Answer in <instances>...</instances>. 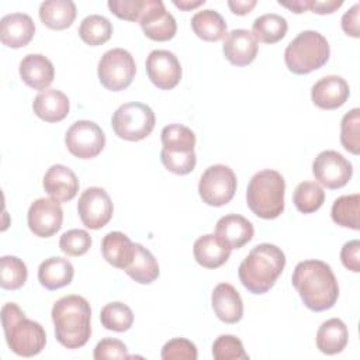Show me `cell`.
<instances>
[{
    "instance_id": "obj_1",
    "label": "cell",
    "mask_w": 360,
    "mask_h": 360,
    "mask_svg": "<svg viewBox=\"0 0 360 360\" xmlns=\"http://www.w3.org/2000/svg\"><path fill=\"white\" fill-rule=\"evenodd\" d=\"M291 283L304 305L311 311L330 309L338 301V280L330 266L322 260L300 262L292 271Z\"/></svg>"
},
{
    "instance_id": "obj_2",
    "label": "cell",
    "mask_w": 360,
    "mask_h": 360,
    "mask_svg": "<svg viewBox=\"0 0 360 360\" xmlns=\"http://www.w3.org/2000/svg\"><path fill=\"white\" fill-rule=\"evenodd\" d=\"M52 322L56 340L68 349H79L91 335V309L86 298L70 294L59 298L52 307Z\"/></svg>"
},
{
    "instance_id": "obj_3",
    "label": "cell",
    "mask_w": 360,
    "mask_h": 360,
    "mask_svg": "<svg viewBox=\"0 0 360 360\" xmlns=\"http://www.w3.org/2000/svg\"><path fill=\"white\" fill-rule=\"evenodd\" d=\"M285 266L284 252L273 243L256 245L242 260L238 276L252 294L267 292L277 281Z\"/></svg>"
},
{
    "instance_id": "obj_4",
    "label": "cell",
    "mask_w": 360,
    "mask_h": 360,
    "mask_svg": "<svg viewBox=\"0 0 360 360\" xmlns=\"http://www.w3.org/2000/svg\"><path fill=\"white\" fill-rule=\"evenodd\" d=\"M1 325L6 342L13 353L22 357H32L42 352L46 343V333L41 323L28 319L15 302H7L1 308Z\"/></svg>"
},
{
    "instance_id": "obj_5",
    "label": "cell",
    "mask_w": 360,
    "mask_h": 360,
    "mask_svg": "<svg viewBox=\"0 0 360 360\" xmlns=\"http://www.w3.org/2000/svg\"><path fill=\"white\" fill-rule=\"evenodd\" d=\"M285 181L273 169H264L253 174L246 190L249 210L263 219H274L284 211Z\"/></svg>"
},
{
    "instance_id": "obj_6",
    "label": "cell",
    "mask_w": 360,
    "mask_h": 360,
    "mask_svg": "<svg viewBox=\"0 0 360 360\" xmlns=\"http://www.w3.org/2000/svg\"><path fill=\"white\" fill-rule=\"evenodd\" d=\"M163 166L174 174H188L194 170L197 156L194 152L195 134L186 125L170 124L160 132Z\"/></svg>"
},
{
    "instance_id": "obj_7",
    "label": "cell",
    "mask_w": 360,
    "mask_h": 360,
    "mask_svg": "<svg viewBox=\"0 0 360 360\" xmlns=\"http://www.w3.org/2000/svg\"><path fill=\"white\" fill-rule=\"evenodd\" d=\"M330 55L326 38L314 30L301 31L285 48L284 62L290 72L308 75L322 68Z\"/></svg>"
},
{
    "instance_id": "obj_8",
    "label": "cell",
    "mask_w": 360,
    "mask_h": 360,
    "mask_svg": "<svg viewBox=\"0 0 360 360\" xmlns=\"http://www.w3.org/2000/svg\"><path fill=\"white\" fill-rule=\"evenodd\" d=\"M153 110L138 101L121 104L111 117V127L121 139L136 142L150 135L155 128Z\"/></svg>"
},
{
    "instance_id": "obj_9",
    "label": "cell",
    "mask_w": 360,
    "mask_h": 360,
    "mask_svg": "<svg viewBox=\"0 0 360 360\" xmlns=\"http://www.w3.org/2000/svg\"><path fill=\"white\" fill-rule=\"evenodd\" d=\"M135 73V60L127 49L112 48L98 60V80L110 91H121L127 89L132 83Z\"/></svg>"
},
{
    "instance_id": "obj_10",
    "label": "cell",
    "mask_w": 360,
    "mask_h": 360,
    "mask_svg": "<svg viewBox=\"0 0 360 360\" xmlns=\"http://www.w3.org/2000/svg\"><path fill=\"white\" fill-rule=\"evenodd\" d=\"M236 191V174L229 166L212 165L204 170L198 183L201 200L211 207L228 204Z\"/></svg>"
},
{
    "instance_id": "obj_11",
    "label": "cell",
    "mask_w": 360,
    "mask_h": 360,
    "mask_svg": "<svg viewBox=\"0 0 360 360\" xmlns=\"http://www.w3.org/2000/svg\"><path fill=\"white\" fill-rule=\"evenodd\" d=\"M65 143L73 156L79 159H93L104 149L105 135L98 124L80 120L68 128Z\"/></svg>"
},
{
    "instance_id": "obj_12",
    "label": "cell",
    "mask_w": 360,
    "mask_h": 360,
    "mask_svg": "<svg viewBox=\"0 0 360 360\" xmlns=\"http://www.w3.org/2000/svg\"><path fill=\"white\" fill-rule=\"evenodd\" d=\"M77 212L84 226L90 229H100L110 222L114 205L104 188L89 187L79 197Z\"/></svg>"
},
{
    "instance_id": "obj_13",
    "label": "cell",
    "mask_w": 360,
    "mask_h": 360,
    "mask_svg": "<svg viewBox=\"0 0 360 360\" xmlns=\"http://www.w3.org/2000/svg\"><path fill=\"white\" fill-rule=\"evenodd\" d=\"M312 173L322 186L335 190L349 183L353 174V166L342 153L323 150L312 162Z\"/></svg>"
},
{
    "instance_id": "obj_14",
    "label": "cell",
    "mask_w": 360,
    "mask_h": 360,
    "mask_svg": "<svg viewBox=\"0 0 360 360\" xmlns=\"http://www.w3.org/2000/svg\"><path fill=\"white\" fill-rule=\"evenodd\" d=\"M27 222L35 236L49 238L60 229L63 210L55 198H38L28 208Z\"/></svg>"
},
{
    "instance_id": "obj_15",
    "label": "cell",
    "mask_w": 360,
    "mask_h": 360,
    "mask_svg": "<svg viewBox=\"0 0 360 360\" xmlns=\"http://www.w3.org/2000/svg\"><path fill=\"white\" fill-rule=\"evenodd\" d=\"M149 80L162 90L176 87L181 79V65L177 56L166 49L152 51L145 62Z\"/></svg>"
},
{
    "instance_id": "obj_16",
    "label": "cell",
    "mask_w": 360,
    "mask_h": 360,
    "mask_svg": "<svg viewBox=\"0 0 360 360\" xmlns=\"http://www.w3.org/2000/svg\"><path fill=\"white\" fill-rule=\"evenodd\" d=\"M139 25L148 38L160 42L172 39L177 31L176 20L166 10L162 0H145Z\"/></svg>"
},
{
    "instance_id": "obj_17",
    "label": "cell",
    "mask_w": 360,
    "mask_h": 360,
    "mask_svg": "<svg viewBox=\"0 0 360 360\" xmlns=\"http://www.w3.org/2000/svg\"><path fill=\"white\" fill-rule=\"evenodd\" d=\"M350 96L347 82L338 75H329L318 82L311 89L312 103L322 110H336L342 107Z\"/></svg>"
},
{
    "instance_id": "obj_18",
    "label": "cell",
    "mask_w": 360,
    "mask_h": 360,
    "mask_svg": "<svg viewBox=\"0 0 360 360\" xmlns=\"http://www.w3.org/2000/svg\"><path fill=\"white\" fill-rule=\"evenodd\" d=\"M257 41L248 30H232L224 38V56L235 66H246L252 63L257 55Z\"/></svg>"
},
{
    "instance_id": "obj_19",
    "label": "cell",
    "mask_w": 360,
    "mask_h": 360,
    "mask_svg": "<svg viewBox=\"0 0 360 360\" xmlns=\"http://www.w3.org/2000/svg\"><path fill=\"white\" fill-rule=\"evenodd\" d=\"M35 24L25 13H11L0 20V41L8 48H22L32 39Z\"/></svg>"
},
{
    "instance_id": "obj_20",
    "label": "cell",
    "mask_w": 360,
    "mask_h": 360,
    "mask_svg": "<svg viewBox=\"0 0 360 360\" xmlns=\"http://www.w3.org/2000/svg\"><path fill=\"white\" fill-rule=\"evenodd\" d=\"M44 190L60 202L70 201L79 191V180L72 169L65 165H53L44 174Z\"/></svg>"
},
{
    "instance_id": "obj_21",
    "label": "cell",
    "mask_w": 360,
    "mask_h": 360,
    "mask_svg": "<svg viewBox=\"0 0 360 360\" xmlns=\"http://www.w3.org/2000/svg\"><path fill=\"white\" fill-rule=\"evenodd\" d=\"M211 305L217 318L225 323H236L243 316V301L229 283H219L212 290Z\"/></svg>"
},
{
    "instance_id": "obj_22",
    "label": "cell",
    "mask_w": 360,
    "mask_h": 360,
    "mask_svg": "<svg viewBox=\"0 0 360 360\" xmlns=\"http://www.w3.org/2000/svg\"><path fill=\"white\" fill-rule=\"evenodd\" d=\"M20 76L28 87L42 91L53 82L55 69L46 56L28 53L20 62Z\"/></svg>"
},
{
    "instance_id": "obj_23",
    "label": "cell",
    "mask_w": 360,
    "mask_h": 360,
    "mask_svg": "<svg viewBox=\"0 0 360 360\" xmlns=\"http://www.w3.org/2000/svg\"><path fill=\"white\" fill-rule=\"evenodd\" d=\"M255 233L253 225L249 219L239 214H228L218 219L215 225V235L221 238L231 249H240L252 240Z\"/></svg>"
},
{
    "instance_id": "obj_24",
    "label": "cell",
    "mask_w": 360,
    "mask_h": 360,
    "mask_svg": "<svg viewBox=\"0 0 360 360\" xmlns=\"http://www.w3.org/2000/svg\"><path fill=\"white\" fill-rule=\"evenodd\" d=\"M231 250L232 249L215 233L200 236L193 246L195 262L205 269H217L226 263L231 256Z\"/></svg>"
},
{
    "instance_id": "obj_25",
    "label": "cell",
    "mask_w": 360,
    "mask_h": 360,
    "mask_svg": "<svg viewBox=\"0 0 360 360\" xmlns=\"http://www.w3.org/2000/svg\"><path fill=\"white\" fill-rule=\"evenodd\" d=\"M70 103L65 93L56 89L39 91L34 101L32 110L35 115L46 122H59L69 114Z\"/></svg>"
},
{
    "instance_id": "obj_26",
    "label": "cell",
    "mask_w": 360,
    "mask_h": 360,
    "mask_svg": "<svg viewBox=\"0 0 360 360\" xmlns=\"http://www.w3.org/2000/svg\"><path fill=\"white\" fill-rule=\"evenodd\" d=\"M101 253L107 263L117 269L125 270L132 262L135 243L122 232H108L101 240Z\"/></svg>"
},
{
    "instance_id": "obj_27",
    "label": "cell",
    "mask_w": 360,
    "mask_h": 360,
    "mask_svg": "<svg viewBox=\"0 0 360 360\" xmlns=\"http://www.w3.org/2000/svg\"><path fill=\"white\" fill-rule=\"evenodd\" d=\"M73 274V264L60 256L45 259L38 267V280L46 290H58L70 284Z\"/></svg>"
},
{
    "instance_id": "obj_28",
    "label": "cell",
    "mask_w": 360,
    "mask_h": 360,
    "mask_svg": "<svg viewBox=\"0 0 360 360\" xmlns=\"http://www.w3.org/2000/svg\"><path fill=\"white\" fill-rule=\"evenodd\" d=\"M349 340V332L345 322L339 318H330L319 326L316 332V347L323 354H338L343 352Z\"/></svg>"
},
{
    "instance_id": "obj_29",
    "label": "cell",
    "mask_w": 360,
    "mask_h": 360,
    "mask_svg": "<svg viewBox=\"0 0 360 360\" xmlns=\"http://www.w3.org/2000/svg\"><path fill=\"white\" fill-rule=\"evenodd\" d=\"M39 18L51 30H65L76 18V4L72 0H46L39 6Z\"/></svg>"
},
{
    "instance_id": "obj_30",
    "label": "cell",
    "mask_w": 360,
    "mask_h": 360,
    "mask_svg": "<svg viewBox=\"0 0 360 360\" xmlns=\"http://www.w3.org/2000/svg\"><path fill=\"white\" fill-rule=\"evenodd\" d=\"M191 28L198 38L210 42L219 41L228 34L224 17L211 8L197 11L191 17Z\"/></svg>"
},
{
    "instance_id": "obj_31",
    "label": "cell",
    "mask_w": 360,
    "mask_h": 360,
    "mask_svg": "<svg viewBox=\"0 0 360 360\" xmlns=\"http://www.w3.org/2000/svg\"><path fill=\"white\" fill-rule=\"evenodd\" d=\"M134 281L150 284L159 277V264L155 256L143 245L135 243V253L129 266L124 270Z\"/></svg>"
},
{
    "instance_id": "obj_32",
    "label": "cell",
    "mask_w": 360,
    "mask_h": 360,
    "mask_svg": "<svg viewBox=\"0 0 360 360\" xmlns=\"http://www.w3.org/2000/svg\"><path fill=\"white\" fill-rule=\"evenodd\" d=\"M288 30L287 20L276 13H267L257 17L252 24V35L256 41L276 44L281 41Z\"/></svg>"
},
{
    "instance_id": "obj_33",
    "label": "cell",
    "mask_w": 360,
    "mask_h": 360,
    "mask_svg": "<svg viewBox=\"0 0 360 360\" xmlns=\"http://www.w3.org/2000/svg\"><path fill=\"white\" fill-rule=\"evenodd\" d=\"M112 35V24L100 14H90L84 17L79 25V37L90 46L105 44Z\"/></svg>"
},
{
    "instance_id": "obj_34",
    "label": "cell",
    "mask_w": 360,
    "mask_h": 360,
    "mask_svg": "<svg viewBox=\"0 0 360 360\" xmlns=\"http://www.w3.org/2000/svg\"><path fill=\"white\" fill-rule=\"evenodd\" d=\"M359 205L360 195L357 193L349 195H340L333 201L330 217L335 224L343 228L359 231Z\"/></svg>"
},
{
    "instance_id": "obj_35",
    "label": "cell",
    "mask_w": 360,
    "mask_h": 360,
    "mask_svg": "<svg viewBox=\"0 0 360 360\" xmlns=\"http://www.w3.org/2000/svg\"><path fill=\"white\" fill-rule=\"evenodd\" d=\"M325 201L323 188L315 181H301L292 194V202L295 208L302 214H311L318 211Z\"/></svg>"
},
{
    "instance_id": "obj_36",
    "label": "cell",
    "mask_w": 360,
    "mask_h": 360,
    "mask_svg": "<svg viewBox=\"0 0 360 360\" xmlns=\"http://www.w3.org/2000/svg\"><path fill=\"white\" fill-rule=\"evenodd\" d=\"M100 321L101 325L108 330L125 332L134 323V312L124 302H110L101 308Z\"/></svg>"
},
{
    "instance_id": "obj_37",
    "label": "cell",
    "mask_w": 360,
    "mask_h": 360,
    "mask_svg": "<svg viewBox=\"0 0 360 360\" xmlns=\"http://www.w3.org/2000/svg\"><path fill=\"white\" fill-rule=\"evenodd\" d=\"M28 270L25 263L15 256H3L0 259V285L4 290H18L27 281Z\"/></svg>"
},
{
    "instance_id": "obj_38",
    "label": "cell",
    "mask_w": 360,
    "mask_h": 360,
    "mask_svg": "<svg viewBox=\"0 0 360 360\" xmlns=\"http://www.w3.org/2000/svg\"><path fill=\"white\" fill-rule=\"evenodd\" d=\"M359 124H360L359 108H353L349 112H346L340 121V143L347 152L353 155H359L360 152Z\"/></svg>"
},
{
    "instance_id": "obj_39",
    "label": "cell",
    "mask_w": 360,
    "mask_h": 360,
    "mask_svg": "<svg viewBox=\"0 0 360 360\" xmlns=\"http://www.w3.org/2000/svg\"><path fill=\"white\" fill-rule=\"evenodd\" d=\"M212 357L215 360H248L249 354L243 349V343L233 335H221L212 345Z\"/></svg>"
},
{
    "instance_id": "obj_40",
    "label": "cell",
    "mask_w": 360,
    "mask_h": 360,
    "mask_svg": "<svg viewBox=\"0 0 360 360\" xmlns=\"http://www.w3.org/2000/svg\"><path fill=\"white\" fill-rule=\"evenodd\" d=\"M90 246L91 238L84 229H69L59 239V248L68 256H82Z\"/></svg>"
},
{
    "instance_id": "obj_41",
    "label": "cell",
    "mask_w": 360,
    "mask_h": 360,
    "mask_svg": "<svg viewBox=\"0 0 360 360\" xmlns=\"http://www.w3.org/2000/svg\"><path fill=\"white\" fill-rule=\"evenodd\" d=\"M160 356L163 360H195L197 347L188 339L174 338L163 345Z\"/></svg>"
},
{
    "instance_id": "obj_42",
    "label": "cell",
    "mask_w": 360,
    "mask_h": 360,
    "mask_svg": "<svg viewBox=\"0 0 360 360\" xmlns=\"http://www.w3.org/2000/svg\"><path fill=\"white\" fill-rule=\"evenodd\" d=\"M107 6L118 18L138 21L143 13L145 0H110Z\"/></svg>"
},
{
    "instance_id": "obj_43",
    "label": "cell",
    "mask_w": 360,
    "mask_h": 360,
    "mask_svg": "<svg viewBox=\"0 0 360 360\" xmlns=\"http://www.w3.org/2000/svg\"><path fill=\"white\" fill-rule=\"evenodd\" d=\"M93 357L96 360H104V359H129L128 349L124 342L114 338H105L101 339L96 347Z\"/></svg>"
},
{
    "instance_id": "obj_44",
    "label": "cell",
    "mask_w": 360,
    "mask_h": 360,
    "mask_svg": "<svg viewBox=\"0 0 360 360\" xmlns=\"http://www.w3.org/2000/svg\"><path fill=\"white\" fill-rule=\"evenodd\" d=\"M359 253H360V242L357 239L346 242L340 250V260L343 266L353 273L360 271Z\"/></svg>"
},
{
    "instance_id": "obj_45",
    "label": "cell",
    "mask_w": 360,
    "mask_h": 360,
    "mask_svg": "<svg viewBox=\"0 0 360 360\" xmlns=\"http://www.w3.org/2000/svg\"><path fill=\"white\" fill-rule=\"evenodd\" d=\"M359 10H360V4L356 3L352 8H349L343 17H342V30L353 37V38H359L360 37V30H359Z\"/></svg>"
},
{
    "instance_id": "obj_46",
    "label": "cell",
    "mask_w": 360,
    "mask_h": 360,
    "mask_svg": "<svg viewBox=\"0 0 360 360\" xmlns=\"http://www.w3.org/2000/svg\"><path fill=\"white\" fill-rule=\"evenodd\" d=\"M343 4V0H311L309 10L316 14H330Z\"/></svg>"
},
{
    "instance_id": "obj_47",
    "label": "cell",
    "mask_w": 360,
    "mask_h": 360,
    "mask_svg": "<svg viewBox=\"0 0 360 360\" xmlns=\"http://www.w3.org/2000/svg\"><path fill=\"white\" fill-rule=\"evenodd\" d=\"M256 6V0H229L228 7L236 15H245Z\"/></svg>"
},
{
    "instance_id": "obj_48",
    "label": "cell",
    "mask_w": 360,
    "mask_h": 360,
    "mask_svg": "<svg viewBox=\"0 0 360 360\" xmlns=\"http://www.w3.org/2000/svg\"><path fill=\"white\" fill-rule=\"evenodd\" d=\"M280 6L288 8L290 11L295 13V14H301L307 10H309V4H311V0H278L277 1Z\"/></svg>"
},
{
    "instance_id": "obj_49",
    "label": "cell",
    "mask_w": 360,
    "mask_h": 360,
    "mask_svg": "<svg viewBox=\"0 0 360 360\" xmlns=\"http://www.w3.org/2000/svg\"><path fill=\"white\" fill-rule=\"evenodd\" d=\"M173 4L176 7H179L180 10H184V11H190L193 8H197L202 4H205V0H197V1H193V0H173Z\"/></svg>"
}]
</instances>
